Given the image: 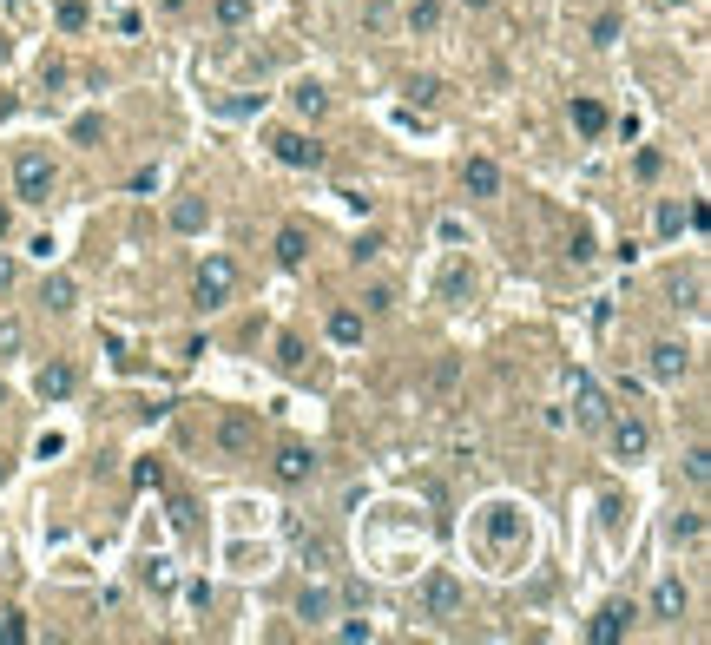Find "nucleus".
Here are the masks:
<instances>
[{"mask_svg":"<svg viewBox=\"0 0 711 645\" xmlns=\"http://www.w3.org/2000/svg\"><path fill=\"white\" fill-rule=\"evenodd\" d=\"M14 191H20V205H47L53 198V165L40 152H20L14 158Z\"/></svg>","mask_w":711,"mask_h":645,"instance_id":"nucleus-1","label":"nucleus"},{"mask_svg":"<svg viewBox=\"0 0 711 645\" xmlns=\"http://www.w3.org/2000/svg\"><path fill=\"white\" fill-rule=\"evenodd\" d=\"M270 152H277V165H290V172H323V158H330L316 139H303V132H277Z\"/></svg>","mask_w":711,"mask_h":645,"instance_id":"nucleus-2","label":"nucleus"},{"mask_svg":"<svg viewBox=\"0 0 711 645\" xmlns=\"http://www.w3.org/2000/svg\"><path fill=\"white\" fill-rule=\"evenodd\" d=\"M231 290H237V264L231 257H205V270H198V310H218Z\"/></svg>","mask_w":711,"mask_h":645,"instance_id":"nucleus-3","label":"nucleus"},{"mask_svg":"<svg viewBox=\"0 0 711 645\" xmlns=\"http://www.w3.org/2000/svg\"><path fill=\"white\" fill-rule=\"evenodd\" d=\"M692 369V349L685 343H652V382H679Z\"/></svg>","mask_w":711,"mask_h":645,"instance_id":"nucleus-4","label":"nucleus"},{"mask_svg":"<svg viewBox=\"0 0 711 645\" xmlns=\"http://www.w3.org/2000/svg\"><path fill=\"white\" fill-rule=\"evenodd\" d=\"M613 448H619L626 461H639V455L652 448V428L639 422V415H619V422H613Z\"/></svg>","mask_w":711,"mask_h":645,"instance_id":"nucleus-5","label":"nucleus"},{"mask_svg":"<svg viewBox=\"0 0 711 645\" xmlns=\"http://www.w3.org/2000/svg\"><path fill=\"white\" fill-rule=\"evenodd\" d=\"M316 474V455L310 448H297V441H290V448H277V481H284V488H297V481H310Z\"/></svg>","mask_w":711,"mask_h":645,"instance_id":"nucleus-6","label":"nucleus"},{"mask_svg":"<svg viewBox=\"0 0 711 645\" xmlns=\"http://www.w3.org/2000/svg\"><path fill=\"white\" fill-rule=\"evenodd\" d=\"M461 185H468L474 198H494V191H501V165H494V158H468V172H461Z\"/></svg>","mask_w":711,"mask_h":645,"instance_id":"nucleus-7","label":"nucleus"},{"mask_svg":"<svg viewBox=\"0 0 711 645\" xmlns=\"http://www.w3.org/2000/svg\"><path fill=\"white\" fill-rule=\"evenodd\" d=\"M488 540H494V547H514V540H521V514H514L507 501L488 507Z\"/></svg>","mask_w":711,"mask_h":645,"instance_id":"nucleus-8","label":"nucleus"},{"mask_svg":"<svg viewBox=\"0 0 711 645\" xmlns=\"http://www.w3.org/2000/svg\"><path fill=\"white\" fill-rule=\"evenodd\" d=\"M290 106H297L303 119H323V112H330V93H323L316 79H297V86H290Z\"/></svg>","mask_w":711,"mask_h":645,"instance_id":"nucleus-9","label":"nucleus"},{"mask_svg":"<svg viewBox=\"0 0 711 645\" xmlns=\"http://www.w3.org/2000/svg\"><path fill=\"white\" fill-rule=\"evenodd\" d=\"M33 389H40V402H66V395H73V369H66V362H47Z\"/></svg>","mask_w":711,"mask_h":645,"instance_id":"nucleus-10","label":"nucleus"},{"mask_svg":"<svg viewBox=\"0 0 711 645\" xmlns=\"http://www.w3.org/2000/svg\"><path fill=\"white\" fill-rule=\"evenodd\" d=\"M632 619H639V613H632V606H606V613H600V619H593V639H600V645H613V639H619V632H626V626H632Z\"/></svg>","mask_w":711,"mask_h":645,"instance_id":"nucleus-11","label":"nucleus"},{"mask_svg":"<svg viewBox=\"0 0 711 645\" xmlns=\"http://www.w3.org/2000/svg\"><path fill=\"white\" fill-rule=\"evenodd\" d=\"M573 402H580V422H606V402L593 389V376H573Z\"/></svg>","mask_w":711,"mask_h":645,"instance_id":"nucleus-12","label":"nucleus"},{"mask_svg":"<svg viewBox=\"0 0 711 645\" xmlns=\"http://www.w3.org/2000/svg\"><path fill=\"white\" fill-rule=\"evenodd\" d=\"M652 613H659V619H679V613H685V580H659V593H652Z\"/></svg>","mask_w":711,"mask_h":645,"instance_id":"nucleus-13","label":"nucleus"},{"mask_svg":"<svg viewBox=\"0 0 711 645\" xmlns=\"http://www.w3.org/2000/svg\"><path fill=\"white\" fill-rule=\"evenodd\" d=\"M573 126H580L586 139H600V132H606V106H600V99H573Z\"/></svg>","mask_w":711,"mask_h":645,"instance_id":"nucleus-14","label":"nucleus"},{"mask_svg":"<svg viewBox=\"0 0 711 645\" xmlns=\"http://www.w3.org/2000/svg\"><path fill=\"white\" fill-rule=\"evenodd\" d=\"M455 606H461V586H455V580H435V586H428V613H435V619H448Z\"/></svg>","mask_w":711,"mask_h":645,"instance_id":"nucleus-15","label":"nucleus"},{"mask_svg":"<svg viewBox=\"0 0 711 645\" xmlns=\"http://www.w3.org/2000/svg\"><path fill=\"white\" fill-rule=\"evenodd\" d=\"M330 606H336V599L323 593V586H310V593L297 599V619H310V626H323V619H330Z\"/></svg>","mask_w":711,"mask_h":645,"instance_id":"nucleus-16","label":"nucleus"},{"mask_svg":"<svg viewBox=\"0 0 711 645\" xmlns=\"http://www.w3.org/2000/svg\"><path fill=\"white\" fill-rule=\"evenodd\" d=\"M303 257H310V251H303V231H297V224H284V231H277V264L297 270Z\"/></svg>","mask_w":711,"mask_h":645,"instance_id":"nucleus-17","label":"nucleus"},{"mask_svg":"<svg viewBox=\"0 0 711 645\" xmlns=\"http://www.w3.org/2000/svg\"><path fill=\"white\" fill-rule=\"evenodd\" d=\"M330 336H336V343H363V316H356V310H336V316H330Z\"/></svg>","mask_w":711,"mask_h":645,"instance_id":"nucleus-18","label":"nucleus"},{"mask_svg":"<svg viewBox=\"0 0 711 645\" xmlns=\"http://www.w3.org/2000/svg\"><path fill=\"white\" fill-rule=\"evenodd\" d=\"M73 303H79L73 277H47V310H73Z\"/></svg>","mask_w":711,"mask_h":645,"instance_id":"nucleus-19","label":"nucleus"},{"mask_svg":"<svg viewBox=\"0 0 711 645\" xmlns=\"http://www.w3.org/2000/svg\"><path fill=\"white\" fill-rule=\"evenodd\" d=\"M435 20H442V0H415V7H409V27L415 33H435Z\"/></svg>","mask_w":711,"mask_h":645,"instance_id":"nucleus-20","label":"nucleus"},{"mask_svg":"<svg viewBox=\"0 0 711 645\" xmlns=\"http://www.w3.org/2000/svg\"><path fill=\"white\" fill-rule=\"evenodd\" d=\"M672 540L698 547V540H705V520H698V514H672Z\"/></svg>","mask_w":711,"mask_h":645,"instance_id":"nucleus-21","label":"nucleus"},{"mask_svg":"<svg viewBox=\"0 0 711 645\" xmlns=\"http://www.w3.org/2000/svg\"><path fill=\"white\" fill-rule=\"evenodd\" d=\"M211 14H218V27H244V20H251V0H218Z\"/></svg>","mask_w":711,"mask_h":645,"instance_id":"nucleus-22","label":"nucleus"},{"mask_svg":"<svg viewBox=\"0 0 711 645\" xmlns=\"http://www.w3.org/2000/svg\"><path fill=\"white\" fill-rule=\"evenodd\" d=\"M409 99H415V106H435V99H442V79H409Z\"/></svg>","mask_w":711,"mask_h":645,"instance_id":"nucleus-23","label":"nucleus"},{"mask_svg":"<svg viewBox=\"0 0 711 645\" xmlns=\"http://www.w3.org/2000/svg\"><path fill=\"white\" fill-rule=\"evenodd\" d=\"M172 224H178V231H198V224H205V205H191V198H185V205L172 211Z\"/></svg>","mask_w":711,"mask_h":645,"instance_id":"nucleus-24","label":"nucleus"},{"mask_svg":"<svg viewBox=\"0 0 711 645\" xmlns=\"http://www.w3.org/2000/svg\"><path fill=\"white\" fill-rule=\"evenodd\" d=\"M277 362H284V369H303V343H297V336H277Z\"/></svg>","mask_w":711,"mask_h":645,"instance_id":"nucleus-25","label":"nucleus"},{"mask_svg":"<svg viewBox=\"0 0 711 645\" xmlns=\"http://www.w3.org/2000/svg\"><path fill=\"white\" fill-rule=\"evenodd\" d=\"M244 441H251V422H244V415H231V422H224V448H244Z\"/></svg>","mask_w":711,"mask_h":645,"instance_id":"nucleus-26","label":"nucleus"},{"mask_svg":"<svg viewBox=\"0 0 711 645\" xmlns=\"http://www.w3.org/2000/svg\"><path fill=\"white\" fill-rule=\"evenodd\" d=\"M613 40H619V20L600 14V20H593V47H613Z\"/></svg>","mask_w":711,"mask_h":645,"instance_id":"nucleus-27","label":"nucleus"},{"mask_svg":"<svg viewBox=\"0 0 711 645\" xmlns=\"http://www.w3.org/2000/svg\"><path fill=\"white\" fill-rule=\"evenodd\" d=\"M60 27H66V33L86 27V7H79V0H66V7H60Z\"/></svg>","mask_w":711,"mask_h":645,"instance_id":"nucleus-28","label":"nucleus"},{"mask_svg":"<svg viewBox=\"0 0 711 645\" xmlns=\"http://www.w3.org/2000/svg\"><path fill=\"white\" fill-rule=\"evenodd\" d=\"M679 224H685V205H659V231H665V237L679 231Z\"/></svg>","mask_w":711,"mask_h":645,"instance_id":"nucleus-29","label":"nucleus"},{"mask_svg":"<svg viewBox=\"0 0 711 645\" xmlns=\"http://www.w3.org/2000/svg\"><path fill=\"white\" fill-rule=\"evenodd\" d=\"M376 251H382V237L369 231V237H356V251H349V257H356V264H369V257H376Z\"/></svg>","mask_w":711,"mask_h":645,"instance_id":"nucleus-30","label":"nucleus"},{"mask_svg":"<svg viewBox=\"0 0 711 645\" xmlns=\"http://www.w3.org/2000/svg\"><path fill=\"white\" fill-rule=\"evenodd\" d=\"M685 474H692L698 488H705V474H711V468H705V448H692V455H685Z\"/></svg>","mask_w":711,"mask_h":645,"instance_id":"nucleus-31","label":"nucleus"},{"mask_svg":"<svg viewBox=\"0 0 711 645\" xmlns=\"http://www.w3.org/2000/svg\"><path fill=\"white\" fill-rule=\"evenodd\" d=\"M14 290V257H0V297Z\"/></svg>","mask_w":711,"mask_h":645,"instance_id":"nucleus-32","label":"nucleus"},{"mask_svg":"<svg viewBox=\"0 0 711 645\" xmlns=\"http://www.w3.org/2000/svg\"><path fill=\"white\" fill-rule=\"evenodd\" d=\"M7 231H14V211H7V205H0V237H7Z\"/></svg>","mask_w":711,"mask_h":645,"instance_id":"nucleus-33","label":"nucleus"},{"mask_svg":"<svg viewBox=\"0 0 711 645\" xmlns=\"http://www.w3.org/2000/svg\"><path fill=\"white\" fill-rule=\"evenodd\" d=\"M461 7H474V14H481V7H488V0H461Z\"/></svg>","mask_w":711,"mask_h":645,"instance_id":"nucleus-34","label":"nucleus"},{"mask_svg":"<svg viewBox=\"0 0 711 645\" xmlns=\"http://www.w3.org/2000/svg\"><path fill=\"white\" fill-rule=\"evenodd\" d=\"M0 409H7V382H0Z\"/></svg>","mask_w":711,"mask_h":645,"instance_id":"nucleus-35","label":"nucleus"}]
</instances>
